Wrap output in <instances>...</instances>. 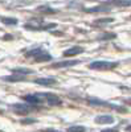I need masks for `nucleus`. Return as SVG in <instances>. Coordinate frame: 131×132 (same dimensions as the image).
<instances>
[{
  "instance_id": "nucleus-1",
  "label": "nucleus",
  "mask_w": 131,
  "mask_h": 132,
  "mask_svg": "<svg viewBox=\"0 0 131 132\" xmlns=\"http://www.w3.org/2000/svg\"><path fill=\"white\" fill-rule=\"evenodd\" d=\"M117 62H110V61H94L89 65V68L91 70H110L117 68Z\"/></svg>"
},
{
  "instance_id": "nucleus-2",
  "label": "nucleus",
  "mask_w": 131,
  "mask_h": 132,
  "mask_svg": "<svg viewBox=\"0 0 131 132\" xmlns=\"http://www.w3.org/2000/svg\"><path fill=\"white\" fill-rule=\"evenodd\" d=\"M29 56H35V61L36 62H45V61H50L52 60V56L49 53H45V52H41L40 48L37 50H32L29 53H27V57Z\"/></svg>"
},
{
  "instance_id": "nucleus-3",
  "label": "nucleus",
  "mask_w": 131,
  "mask_h": 132,
  "mask_svg": "<svg viewBox=\"0 0 131 132\" xmlns=\"http://www.w3.org/2000/svg\"><path fill=\"white\" fill-rule=\"evenodd\" d=\"M11 107H12V110L16 114H21V115L28 114V112H30L32 110H33V106L32 104L29 106V104H24V103H16V104H12Z\"/></svg>"
},
{
  "instance_id": "nucleus-4",
  "label": "nucleus",
  "mask_w": 131,
  "mask_h": 132,
  "mask_svg": "<svg viewBox=\"0 0 131 132\" xmlns=\"http://www.w3.org/2000/svg\"><path fill=\"white\" fill-rule=\"evenodd\" d=\"M81 63L80 60H68V61H60V62H56L52 65L53 69H61V68H70V66H74V65H78Z\"/></svg>"
},
{
  "instance_id": "nucleus-5",
  "label": "nucleus",
  "mask_w": 131,
  "mask_h": 132,
  "mask_svg": "<svg viewBox=\"0 0 131 132\" xmlns=\"http://www.w3.org/2000/svg\"><path fill=\"white\" fill-rule=\"evenodd\" d=\"M89 103L91 106H107V107H113L115 110H119V111H125V108L119 107V106H115V104H110L107 102H103V101H99V99H95V98H90L89 99Z\"/></svg>"
},
{
  "instance_id": "nucleus-6",
  "label": "nucleus",
  "mask_w": 131,
  "mask_h": 132,
  "mask_svg": "<svg viewBox=\"0 0 131 132\" xmlns=\"http://www.w3.org/2000/svg\"><path fill=\"white\" fill-rule=\"evenodd\" d=\"M23 99L27 102V103H29V104H40L41 102H42V99L40 98V94H35V95H25V96H23Z\"/></svg>"
},
{
  "instance_id": "nucleus-7",
  "label": "nucleus",
  "mask_w": 131,
  "mask_h": 132,
  "mask_svg": "<svg viewBox=\"0 0 131 132\" xmlns=\"http://www.w3.org/2000/svg\"><path fill=\"white\" fill-rule=\"evenodd\" d=\"M42 95L45 96L47 102H48L50 106H57V104H61V99H60L57 95L50 94V93H48V94H42Z\"/></svg>"
},
{
  "instance_id": "nucleus-8",
  "label": "nucleus",
  "mask_w": 131,
  "mask_h": 132,
  "mask_svg": "<svg viewBox=\"0 0 131 132\" xmlns=\"http://www.w3.org/2000/svg\"><path fill=\"white\" fill-rule=\"evenodd\" d=\"M114 122V118L111 115H99L95 118V123L97 124H110Z\"/></svg>"
},
{
  "instance_id": "nucleus-9",
  "label": "nucleus",
  "mask_w": 131,
  "mask_h": 132,
  "mask_svg": "<svg viewBox=\"0 0 131 132\" xmlns=\"http://www.w3.org/2000/svg\"><path fill=\"white\" fill-rule=\"evenodd\" d=\"M110 4H103V5H97V7H91V8H87L86 9V12H89V13H91V12H107V11H110Z\"/></svg>"
},
{
  "instance_id": "nucleus-10",
  "label": "nucleus",
  "mask_w": 131,
  "mask_h": 132,
  "mask_svg": "<svg viewBox=\"0 0 131 132\" xmlns=\"http://www.w3.org/2000/svg\"><path fill=\"white\" fill-rule=\"evenodd\" d=\"M83 52V48L81 46H72L70 49L68 50H65L64 52V56H66V57H70V56H78L80 53Z\"/></svg>"
},
{
  "instance_id": "nucleus-11",
  "label": "nucleus",
  "mask_w": 131,
  "mask_h": 132,
  "mask_svg": "<svg viewBox=\"0 0 131 132\" xmlns=\"http://www.w3.org/2000/svg\"><path fill=\"white\" fill-rule=\"evenodd\" d=\"M35 83L41 85V86H50L56 83V79L54 78H48V77H44V78H37L35 79Z\"/></svg>"
},
{
  "instance_id": "nucleus-12",
  "label": "nucleus",
  "mask_w": 131,
  "mask_h": 132,
  "mask_svg": "<svg viewBox=\"0 0 131 132\" xmlns=\"http://www.w3.org/2000/svg\"><path fill=\"white\" fill-rule=\"evenodd\" d=\"M3 79L7 81V82H20V81H24V79H25V75H21V74H16V73H15V75L3 77Z\"/></svg>"
},
{
  "instance_id": "nucleus-13",
  "label": "nucleus",
  "mask_w": 131,
  "mask_h": 132,
  "mask_svg": "<svg viewBox=\"0 0 131 132\" xmlns=\"http://www.w3.org/2000/svg\"><path fill=\"white\" fill-rule=\"evenodd\" d=\"M114 19L113 17H102V19H97L93 21V24L94 25H105V24H110L113 23Z\"/></svg>"
},
{
  "instance_id": "nucleus-14",
  "label": "nucleus",
  "mask_w": 131,
  "mask_h": 132,
  "mask_svg": "<svg viewBox=\"0 0 131 132\" xmlns=\"http://www.w3.org/2000/svg\"><path fill=\"white\" fill-rule=\"evenodd\" d=\"M38 12H42V13H47V15H53V13H56V9H53L50 8L49 5H41L37 8Z\"/></svg>"
},
{
  "instance_id": "nucleus-15",
  "label": "nucleus",
  "mask_w": 131,
  "mask_h": 132,
  "mask_svg": "<svg viewBox=\"0 0 131 132\" xmlns=\"http://www.w3.org/2000/svg\"><path fill=\"white\" fill-rule=\"evenodd\" d=\"M12 71L16 73V74H21V75H27V74H32V73H33V70L27 69V68H15V69H12Z\"/></svg>"
},
{
  "instance_id": "nucleus-16",
  "label": "nucleus",
  "mask_w": 131,
  "mask_h": 132,
  "mask_svg": "<svg viewBox=\"0 0 131 132\" xmlns=\"http://www.w3.org/2000/svg\"><path fill=\"white\" fill-rule=\"evenodd\" d=\"M2 21H3V24H7V25H16L17 24V19H15V17H3Z\"/></svg>"
},
{
  "instance_id": "nucleus-17",
  "label": "nucleus",
  "mask_w": 131,
  "mask_h": 132,
  "mask_svg": "<svg viewBox=\"0 0 131 132\" xmlns=\"http://www.w3.org/2000/svg\"><path fill=\"white\" fill-rule=\"evenodd\" d=\"M113 5H121V7H127V5H131V0H114L111 2Z\"/></svg>"
},
{
  "instance_id": "nucleus-18",
  "label": "nucleus",
  "mask_w": 131,
  "mask_h": 132,
  "mask_svg": "<svg viewBox=\"0 0 131 132\" xmlns=\"http://www.w3.org/2000/svg\"><path fill=\"white\" fill-rule=\"evenodd\" d=\"M86 128L83 126H73L70 128H68V132H85Z\"/></svg>"
},
{
  "instance_id": "nucleus-19",
  "label": "nucleus",
  "mask_w": 131,
  "mask_h": 132,
  "mask_svg": "<svg viewBox=\"0 0 131 132\" xmlns=\"http://www.w3.org/2000/svg\"><path fill=\"white\" fill-rule=\"evenodd\" d=\"M117 35L115 33H103V36H99L98 38L99 40H111V38H115Z\"/></svg>"
},
{
  "instance_id": "nucleus-20",
  "label": "nucleus",
  "mask_w": 131,
  "mask_h": 132,
  "mask_svg": "<svg viewBox=\"0 0 131 132\" xmlns=\"http://www.w3.org/2000/svg\"><path fill=\"white\" fill-rule=\"evenodd\" d=\"M102 132H119L118 128H107V129H102Z\"/></svg>"
},
{
  "instance_id": "nucleus-21",
  "label": "nucleus",
  "mask_w": 131,
  "mask_h": 132,
  "mask_svg": "<svg viewBox=\"0 0 131 132\" xmlns=\"http://www.w3.org/2000/svg\"><path fill=\"white\" fill-rule=\"evenodd\" d=\"M21 123H24V124H30V123H35V120H29V119H24V120H21Z\"/></svg>"
},
{
  "instance_id": "nucleus-22",
  "label": "nucleus",
  "mask_w": 131,
  "mask_h": 132,
  "mask_svg": "<svg viewBox=\"0 0 131 132\" xmlns=\"http://www.w3.org/2000/svg\"><path fill=\"white\" fill-rule=\"evenodd\" d=\"M45 132H60V131H54V129H52V128H48V129H44Z\"/></svg>"
},
{
  "instance_id": "nucleus-23",
  "label": "nucleus",
  "mask_w": 131,
  "mask_h": 132,
  "mask_svg": "<svg viewBox=\"0 0 131 132\" xmlns=\"http://www.w3.org/2000/svg\"><path fill=\"white\" fill-rule=\"evenodd\" d=\"M126 131H127V132H131V126H127V127H126Z\"/></svg>"
}]
</instances>
